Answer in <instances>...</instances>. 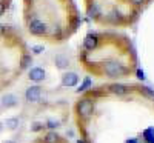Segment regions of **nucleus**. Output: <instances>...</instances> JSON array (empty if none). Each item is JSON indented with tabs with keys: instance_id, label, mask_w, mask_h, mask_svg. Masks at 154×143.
Wrapping results in <instances>:
<instances>
[{
	"instance_id": "nucleus-1",
	"label": "nucleus",
	"mask_w": 154,
	"mask_h": 143,
	"mask_svg": "<svg viewBox=\"0 0 154 143\" xmlns=\"http://www.w3.org/2000/svg\"><path fill=\"white\" fill-rule=\"evenodd\" d=\"M103 71L106 75L109 77H122L125 74H128V69L125 65L116 62V60H108L103 63Z\"/></svg>"
},
{
	"instance_id": "nucleus-2",
	"label": "nucleus",
	"mask_w": 154,
	"mask_h": 143,
	"mask_svg": "<svg viewBox=\"0 0 154 143\" xmlns=\"http://www.w3.org/2000/svg\"><path fill=\"white\" fill-rule=\"evenodd\" d=\"M77 114H79L82 119H88V117H91L93 112H94V102L89 100V99H82L79 103H77Z\"/></svg>"
},
{
	"instance_id": "nucleus-3",
	"label": "nucleus",
	"mask_w": 154,
	"mask_h": 143,
	"mask_svg": "<svg viewBox=\"0 0 154 143\" xmlns=\"http://www.w3.org/2000/svg\"><path fill=\"white\" fill-rule=\"evenodd\" d=\"M29 32L32 34V35H43V34H46L48 32V28H46V25L43 23V22H40V20H32L31 23H29Z\"/></svg>"
},
{
	"instance_id": "nucleus-4",
	"label": "nucleus",
	"mask_w": 154,
	"mask_h": 143,
	"mask_svg": "<svg viewBox=\"0 0 154 143\" xmlns=\"http://www.w3.org/2000/svg\"><path fill=\"white\" fill-rule=\"evenodd\" d=\"M42 96V88L40 86H29L26 89V93H25V99H26V102L29 103H34V102H38V99H40Z\"/></svg>"
},
{
	"instance_id": "nucleus-5",
	"label": "nucleus",
	"mask_w": 154,
	"mask_h": 143,
	"mask_svg": "<svg viewBox=\"0 0 154 143\" xmlns=\"http://www.w3.org/2000/svg\"><path fill=\"white\" fill-rule=\"evenodd\" d=\"M79 83V75L75 72H65L62 75V86L65 88H72Z\"/></svg>"
},
{
	"instance_id": "nucleus-6",
	"label": "nucleus",
	"mask_w": 154,
	"mask_h": 143,
	"mask_svg": "<svg viewBox=\"0 0 154 143\" xmlns=\"http://www.w3.org/2000/svg\"><path fill=\"white\" fill-rule=\"evenodd\" d=\"M97 45H99V37H97L96 34L89 32V34L85 35V38H83V48H85L86 51H93V49H96Z\"/></svg>"
},
{
	"instance_id": "nucleus-7",
	"label": "nucleus",
	"mask_w": 154,
	"mask_h": 143,
	"mask_svg": "<svg viewBox=\"0 0 154 143\" xmlns=\"http://www.w3.org/2000/svg\"><path fill=\"white\" fill-rule=\"evenodd\" d=\"M28 79H29L31 82H35V83L43 82V80H45V69H43V68H38V66L31 68V69H29V74H28Z\"/></svg>"
},
{
	"instance_id": "nucleus-8",
	"label": "nucleus",
	"mask_w": 154,
	"mask_h": 143,
	"mask_svg": "<svg viewBox=\"0 0 154 143\" xmlns=\"http://www.w3.org/2000/svg\"><path fill=\"white\" fill-rule=\"evenodd\" d=\"M109 93L111 94H116V96H125V94H128V86H125V85H122V83H112V85H109Z\"/></svg>"
},
{
	"instance_id": "nucleus-9",
	"label": "nucleus",
	"mask_w": 154,
	"mask_h": 143,
	"mask_svg": "<svg viewBox=\"0 0 154 143\" xmlns=\"http://www.w3.org/2000/svg\"><path fill=\"white\" fill-rule=\"evenodd\" d=\"M17 102H19V99L14 94H6V96L2 97V106H5V108H14L17 105Z\"/></svg>"
},
{
	"instance_id": "nucleus-10",
	"label": "nucleus",
	"mask_w": 154,
	"mask_h": 143,
	"mask_svg": "<svg viewBox=\"0 0 154 143\" xmlns=\"http://www.w3.org/2000/svg\"><path fill=\"white\" fill-rule=\"evenodd\" d=\"M43 143H60V135L56 131H49L43 137Z\"/></svg>"
},
{
	"instance_id": "nucleus-11",
	"label": "nucleus",
	"mask_w": 154,
	"mask_h": 143,
	"mask_svg": "<svg viewBox=\"0 0 154 143\" xmlns=\"http://www.w3.org/2000/svg\"><path fill=\"white\" fill-rule=\"evenodd\" d=\"M91 85H93L91 77H85V79H83V82H82V85H80L79 88H77V89H75V93H77V94L85 93L86 89H89V88H91Z\"/></svg>"
},
{
	"instance_id": "nucleus-12",
	"label": "nucleus",
	"mask_w": 154,
	"mask_h": 143,
	"mask_svg": "<svg viewBox=\"0 0 154 143\" xmlns=\"http://www.w3.org/2000/svg\"><path fill=\"white\" fill-rule=\"evenodd\" d=\"M54 62H56V65H57V68H60V69H65L66 66H68V63H69V59L66 57V56H57L56 59H54Z\"/></svg>"
},
{
	"instance_id": "nucleus-13",
	"label": "nucleus",
	"mask_w": 154,
	"mask_h": 143,
	"mask_svg": "<svg viewBox=\"0 0 154 143\" xmlns=\"http://www.w3.org/2000/svg\"><path fill=\"white\" fill-rule=\"evenodd\" d=\"M142 135H143V138H145L146 143H154V126L146 128L145 131L142 132Z\"/></svg>"
},
{
	"instance_id": "nucleus-14",
	"label": "nucleus",
	"mask_w": 154,
	"mask_h": 143,
	"mask_svg": "<svg viewBox=\"0 0 154 143\" xmlns=\"http://www.w3.org/2000/svg\"><path fill=\"white\" fill-rule=\"evenodd\" d=\"M8 129H11V131H14V129L19 126V119L17 117H11V119H6V122L3 123Z\"/></svg>"
},
{
	"instance_id": "nucleus-15",
	"label": "nucleus",
	"mask_w": 154,
	"mask_h": 143,
	"mask_svg": "<svg viewBox=\"0 0 154 143\" xmlns=\"http://www.w3.org/2000/svg\"><path fill=\"white\" fill-rule=\"evenodd\" d=\"M32 63V57L29 56V54H26V56H23L22 57V62H20V68L22 69H26V68H29V65Z\"/></svg>"
},
{
	"instance_id": "nucleus-16",
	"label": "nucleus",
	"mask_w": 154,
	"mask_h": 143,
	"mask_svg": "<svg viewBox=\"0 0 154 143\" xmlns=\"http://www.w3.org/2000/svg\"><path fill=\"white\" fill-rule=\"evenodd\" d=\"M139 91H140V94H143L145 97L154 100V89H151V88H148V86H142Z\"/></svg>"
},
{
	"instance_id": "nucleus-17",
	"label": "nucleus",
	"mask_w": 154,
	"mask_h": 143,
	"mask_svg": "<svg viewBox=\"0 0 154 143\" xmlns=\"http://www.w3.org/2000/svg\"><path fill=\"white\" fill-rule=\"evenodd\" d=\"M43 128H45V125H43L42 122H34L29 129H31V132H38V131H42Z\"/></svg>"
},
{
	"instance_id": "nucleus-18",
	"label": "nucleus",
	"mask_w": 154,
	"mask_h": 143,
	"mask_svg": "<svg viewBox=\"0 0 154 143\" xmlns=\"http://www.w3.org/2000/svg\"><path fill=\"white\" fill-rule=\"evenodd\" d=\"M59 126H60V122H57V120H48L45 123V128H49V129H57Z\"/></svg>"
},
{
	"instance_id": "nucleus-19",
	"label": "nucleus",
	"mask_w": 154,
	"mask_h": 143,
	"mask_svg": "<svg viewBox=\"0 0 154 143\" xmlns=\"http://www.w3.org/2000/svg\"><path fill=\"white\" fill-rule=\"evenodd\" d=\"M31 51H32V54H42L43 51H45V48L42 45H35V46L31 48Z\"/></svg>"
},
{
	"instance_id": "nucleus-20",
	"label": "nucleus",
	"mask_w": 154,
	"mask_h": 143,
	"mask_svg": "<svg viewBox=\"0 0 154 143\" xmlns=\"http://www.w3.org/2000/svg\"><path fill=\"white\" fill-rule=\"evenodd\" d=\"M136 75H137V79H139V80H145V79H146V77H145V71H143L142 68H137Z\"/></svg>"
},
{
	"instance_id": "nucleus-21",
	"label": "nucleus",
	"mask_w": 154,
	"mask_h": 143,
	"mask_svg": "<svg viewBox=\"0 0 154 143\" xmlns=\"http://www.w3.org/2000/svg\"><path fill=\"white\" fill-rule=\"evenodd\" d=\"M130 2H131L133 5H137V6H139V5H142L145 0H130Z\"/></svg>"
},
{
	"instance_id": "nucleus-22",
	"label": "nucleus",
	"mask_w": 154,
	"mask_h": 143,
	"mask_svg": "<svg viewBox=\"0 0 154 143\" xmlns=\"http://www.w3.org/2000/svg\"><path fill=\"white\" fill-rule=\"evenodd\" d=\"M3 12H5V3H3V2H0V16H2Z\"/></svg>"
},
{
	"instance_id": "nucleus-23",
	"label": "nucleus",
	"mask_w": 154,
	"mask_h": 143,
	"mask_svg": "<svg viewBox=\"0 0 154 143\" xmlns=\"http://www.w3.org/2000/svg\"><path fill=\"white\" fill-rule=\"evenodd\" d=\"M125 143H137V138H134V137H133V138H128Z\"/></svg>"
},
{
	"instance_id": "nucleus-24",
	"label": "nucleus",
	"mask_w": 154,
	"mask_h": 143,
	"mask_svg": "<svg viewBox=\"0 0 154 143\" xmlns=\"http://www.w3.org/2000/svg\"><path fill=\"white\" fill-rule=\"evenodd\" d=\"M53 34H54V35H56V34H57V35H60V28H59V26H56V29L53 31Z\"/></svg>"
},
{
	"instance_id": "nucleus-25",
	"label": "nucleus",
	"mask_w": 154,
	"mask_h": 143,
	"mask_svg": "<svg viewBox=\"0 0 154 143\" xmlns=\"http://www.w3.org/2000/svg\"><path fill=\"white\" fill-rule=\"evenodd\" d=\"M5 32V26H3V25H0V35H2Z\"/></svg>"
},
{
	"instance_id": "nucleus-26",
	"label": "nucleus",
	"mask_w": 154,
	"mask_h": 143,
	"mask_svg": "<svg viewBox=\"0 0 154 143\" xmlns=\"http://www.w3.org/2000/svg\"><path fill=\"white\" fill-rule=\"evenodd\" d=\"M75 143H86V141H85V140H83V138H80V140H77V141H75Z\"/></svg>"
},
{
	"instance_id": "nucleus-27",
	"label": "nucleus",
	"mask_w": 154,
	"mask_h": 143,
	"mask_svg": "<svg viewBox=\"0 0 154 143\" xmlns=\"http://www.w3.org/2000/svg\"><path fill=\"white\" fill-rule=\"evenodd\" d=\"M2 131H3V123L0 122V132H2Z\"/></svg>"
},
{
	"instance_id": "nucleus-28",
	"label": "nucleus",
	"mask_w": 154,
	"mask_h": 143,
	"mask_svg": "<svg viewBox=\"0 0 154 143\" xmlns=\"http://www.w3.org/2000/svg\"><path fill=\"white\" fill-rule=\"evenodd\" d=\"M3 143H16V141H12V140H5Z\"/></svg>"
},
{
	"instance_id": "nucleus-29",
	"label": "nucleus",
	"mask_w": 154,
	"mask_h": 143,
	"mask_svg": "<svg viewBox=\"0 0 154 143\" xmlns=\"http://www.w3.org/2000/svg\"><path fill=\"white\" fill-rule=\"evenodd\" d=\"M26 2H29V0H26Z\"/></svg>"
}]
</instances>
